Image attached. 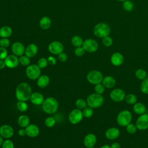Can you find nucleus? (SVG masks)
<instances>
[{
  "label": "nucleus",
  "mask_w": 148,
  "mask_h": 148,
  "mask_svg": "<svg viewBox=\"0 0 148 148\" xmlns=\"http://www.w3.org/2000/svg\"><path fill=\"white\" fill-rule=\"evenodd\" d=\"M32 88L30 85L25 82L19 83L15 90L16 98L18 101H27L30 99L32 94Z\"/></svg>",
  "instance_id": "obj_1"
},
{
  "label": "nucleus",
  "mask_w": 148,
  "mask_h": 148,
  "mask_svg": "<svg viewBox=\"0 0 148 148\" xmlns=\"http://www.w3.org/2000/svg\"><path fill=\"white\" fill-rule=\"evenodd\" d=\"M59 104L58 101L54 97H48L45 99L42 104L43 111L47 114H53L56 113L58 109Z\"/></svg>",
  "instance_id": "obj_2"
},
{
  "label": "nucleus",
  "mask_w": 148,
  "mask_h": 148,
  "mask_svg": "<svg viewBox=\"0 0 148 148\" xmlns=\"http://www.w3.org/2000/svg\"><path fill=\"white\" fill-rule=\"evenodd\" d=\"M87 106L92 108L95 109L101 106L104 102V98L102 94L97 93H92L90 94L86 99Z\"/></svg>",
  "instance_id": "obj_3"
},
{
  "label": "nucleus",
  "mask_w": 148,
  "mask_h": 148,
  "mask_svg": "<svg viewBox=\"0 0 148 148\" xmlns=\"http://www.w3.org/2000/svg\"><path fill=\"white\" fill-rule=\"evenodd\" d=\"M93 32L95 36L99 38H103L109 35L110 27L106 23H99L95 25Z\"/></svg>",
  "instance_id": "obj_4"
},
{
  "label": "nucleus",
  "mask_w": 148,
  "mask_h": 148,
  "mask_svg": "<svg viewBox=\"0 0 148 148\" xmlns=\"http://www.w3.org/2000/svg\"><path fill=\"white\" fill-rule=\"evenodd\" d=\"M132 120V114L127 110H123L119 113L117 116V123L121 127H126Z\"/></svg>",
  "instance_id": "obj_5"
},
{
  "label": "nucleus",
  "mask_w": 148,
  "mask_h": 148,
  "mask_svg": "<svg viewBox=\"0 0 148 148\" xmlns=\"http://www.w3.org/2000/svg\"><path fill=\"white\" fill-rule=\"evenodd\" d=\"M40 69L37 64H29L26 68L25 75L28 79L33 80H36L40 76Z\"/></svg>",
  "instance_id": "obj_6"
},
{
  "label": "nucleus",
  "mask_w": 148,
  "mask_h": 148,
  "mask_svg": "<svg viewBox=\"0 0 148 148\" xmlns=\"http://www.w3.org/2000/svg\"><path fill=\"white\" fill-rule=\"evenodd\" d=\"M86 78L90 83L95 85L102 83L103 77L102 73L100 71L92 70L87 73Z\"/></svg>",
  "instance_id": "obj_7"
},
{
  "label": "nucleus",
  "mask_w": 148,
  "mask_h": 148,
  "mask_svg": "<svg viewBox=\"0 0 148 148\" xmlns=\"http://www.w3.org/2000/svg\"><path fill=\"white\" fill-rule=\"evenodd\" d=\"M83 115L82 110L77 108L72 110L68 115V120L72 124L79 123L83 119Z\"/></svg>",
  "instance_id": "obj_8"
},
{
  "label": "nucleus",
  "mask_w": 148,
  "mask_h": 148,
  "mask_svg": "<svg viewBox=\"0 0 148 148\" xmlns=\"http://www.w3.org/2000/svg\"><path fill=\"white\" fill-rule=\"evenodd\" d=\"M82 47L88 53L95 52L98 49V43L93 39H87L83 41Z\"/></svg>",
  "instance_id": "obj_9"
},
{
  "label": "nucleus",
  "mask_w": 148,
  "mask_h": 148,
  "mask_svg": "<svg viewBox=\"0 0 148 148\" xmlns=\"http://www.w3.org/2000/svg\"><path fill=\"white\" fill-rule=\"evenodd\" d=\"M124 91L121 88H115L110 93V98L114 102H119L123 101L125 97Z\"/></svg>",
  "instance_id": "obj_10"
},
{
  "label": "nucleus",
  "mask_w": 148,
  "mask_h": 148,
  "mask_svg": "<svg viewBox=\"0 0 148 148\" xmlns=\"http://www.w3.org/2000/svg\"><path fill=\"white\" fill-rule=\"evenodd\" d=\"M135 125L137 129L139 130H145L148 128V114L144 113L138 117Z\"/></svg>",
  "instance_id": "obj_11"
},
{
  "label": "nucleus",
  "mask_w": 148,
  "mask_h": 148,
  "mask_svg": "<svg viewBox=\"0 0 148 148\" xmlns=\"http://www.w3.org/2000/svg\"><path fill=\"white\" fill-rule=\"evenodd\" d=\"M14 135V129L8 124H3L0 127V135L6 139L11 138Z\"/></svg>",
  "instance_id": "obj_12"
},
{
  "label": "nucleus",
  "mask_w": 148,
  "mask_h": 148,
  "mask_svg": "<svg viewBox=\"0 0 148 148\" xmlns=\"http://www.w3.org/2000/svg\"><path fill=\"white\" fill-rule=\"evenodd\" d=\"M48 49L51 54L58 55L63 52L64 46L60 42L53 41L49 45Z\"/></svg>",
  "instance_id": "obj_13"
},
{
  "label": "nucleus",
  "mask_w": 148,
  "mask_h": 148,
  "mask_svg": "<svg viewBox=\"0 0 148 148\" xmlns=\"http://www.w3.org/2000/svg\"><path fill=\"white\" fill-rule=\"evenodd\" d=\"M11 50L13 54L17 57H20L25 53V48L22 43L20 42H15L12 44Z\"/></svg>",
  "instance_id": "obj_14"
},
{
  "label": "nucleus",
  "mask_w": 148,
  "mask_h": 148,
  "mask_svg": "<svg viewBox=\"0 0 148 148\" xmlns=\"http://www.w3.org/2000/svg\"><path fill=\"white\" fill-rule=\"evenodd\" d=\"M4 61L6 64V66L10 69L16 68L20 64L18 57L14 54L8 56Z\"/></svg>",
  "instance_id": "obj_15"
},
{
  "label": "nucleus",
  "mask_w": 148,
  "mask_h": 148,
  "mask_svg": "<svg viewBox=\"0 0 148 148\" xmlns=\"http://www.w3.org/2000/svg\"><path fill=\"white\" fill-rule=\"evenodd\" d=\"M26 135L30 138H35L39 134V127L34 124H29L27 127L25 128Z\"/></svg>",
  "instance_id": "obj_16"
},
{
  "label": "nucleus",
  "mask_w": 148,
  "mask_h": 148,
  "mask_svg": "<svg viewBox=\"0 0 148 148\" xmlns=\"http://www.w3.org/2000/svg\"><path fill=\"white\" fill-rule=\"evenodd\" d=\"M97 142V137L96 136L92 133H90L87 134L83 139V143L85 147L87 148H89L91 147H93Z\"/></svg>",
  "instance_id": "obj_17"
},
{
  "label": "nucleus",
  "mask_w": 148,
  "mask_h": 148,
  "mask_svg": "<svg viewBox=\"0 0 148 148\" xmlns=\"http://www.w3.org/2000/svg\"><path fill=\"white\" fill-rule=\"evenodd\" d=\"M29 99L31 103L35 105H42L45 98L43 94L40 92H35L32 93Z\"/></svg>",
  "instance_id": "obj_18"
},
{
  "label": "nucleus",
  "mask_w": 148,
  "mask_h": 148,
  "mask_svg": "<svg viewBox=\"0 0 148 148\" xmlns=\"http://www.w3.org/2000/svg\"><path fill=\"white\" fill-rule=\"evenodd\" d=\"M110 62L114 66H120L124 62V57L121 53L115 52L110 57Z\"/></svg>",
  "instance_id": "obj_19"
},
{
  "label": "nucleus",
  "mask_w": 148,
  "mask_h": 148,
  "mask_svg": "<svg viewBox=\"0 0 148 148\" xmlns=\"http://www.w3.org/2000/svg\"><path fill=\"white\" fill-rule=\"evenodd\" d=\"M120 135V131L116 127L108 128L105 132V136L109 140H114Z\"/></svg>",
  "instance_id": "obj_20"
},
{
  "label": "nucleus",
  "mask_w": 148,
  "mask_h": 148,
  "mask_svg": "<svg viewBox=\"0 0 148 148\" xmlns=\"http://www.w3.org/2000/svg\"><path fill=\"white\" fill-rule=\"evenodd\" d=\"M38 46L34 43H31L28 45L25 50V55L28 57L29 58H32L38 53Z\"/></svg>",
  "instance_id": "obj_21"
},
{
  "label": "nucleus",
  "mask_w": 148,
  "mask_h": 148,
  "mask_svg": "<svg viewBox=\"0 0 148 148\" xmlns=\"http://www.w3.org/2000/svg\"><path fill=\"white\" fill-rule=\"evenodd\" d=\"M50 83V78L47 75H40L38 79L36 84L37 86L40 88H45Z\"/></svg>",
  "instance_id": "obj_22"
},
{
  "label": "nucleus",
  "mask_w": 148,
  "mask_h": 148,
  "mask_svg": "<svg viewBox=\"0 0 148 148\" xmlns=\"http://www.w3.org/2000/svg\"><path fill=\"white\" fill-rule=\"evenodd\" d=\"M115 79L111 76H106L103 78L102 84L105 88H113L116 84Z\"/></svg>",
  "instance_id": "obj_23"
},
{
  "label": "nucleus",
  "mask_w": 148,
  "mask_h": 148,
  "mask_svg": "<svg viewBox=\"0 0 148 148\" xmlns=\"http://www.w3.org/2000/svg\"><path fill=\"white\" fill-rule=\"evenodd\" d=\"M134 112L138 115H141L146 113V108L145 105L141 102H136L133 106Z\"/></svg>",
  "instance_id": "obj_24"
},
{
  "label": "nucleus",
  "mask_w": 148,
  "mask_h": 148,
  "mask_svg": "<svg viewBox=\"0 0 148 148\" xmlns=\"http://www.w3.org/2000/svg\"><path fill=\"white\" fill-rule=\"evenodd\" d=\"M30 123V119L29 117L25 114L20 115L17 119V123L18 125L21 128H25Z\"/></svg>",
  "instance_id": "obj_25"
},
{
  "label": "nucleus",
  "mask_w": 148,
  "mask_h": 148,
  "mask_svg": "<svg viewBox=\"0 0 148 148\" xmlns=\"http://www.w3.org/2000/svg\"><path fill=\"white\" fill-rule=\"evenodd\" d=\"M51 24V21L49 17L44 16L42 17L39 21V26L43 29H49Z\"/></svg>",
  "instance_id": "obj_26"
},
{
  "label": "nucleus",
  "mask_w": 148,
  "mask_h": 148,
  "mask_svg": "<svg viewBox=\"0 0 148 148\" xmlns=\"http://www.w3.org/2000/svg\"><path fill=\"white\" fill-rule=\"evenodd\" d=\"M12 34V29L8 25H5L0 28V36L1 38H9Z\"/></svg>",
  "instance_id": "obj_27"
},
{
  "label": "nucleus",
  "mask_w": 148,
  "mask_h": 148,
  "mask_svg": "<svg viewBox=\"0 0 148 148\" xmlns=\"http://www.w3.org/2000/svg\"><path fill=\"white\" fill-rule=\"evenodd\" d=\"M72 44L76 47L82 46L83 40L82 38L79 35H75L71 39Z\"/></svg>",
  "instance_id": "obj_28"
},
{
  "label": "nucleus",
  "mask_w": 148,
  "mask_h": 148,
  "mask_svg": "<svg viewBox=\"0 0 148 148\" xmlns=\"http://www.w3.org/2000/svg\"><path fill=\"white\" fill-rule=\"evenodd\" d=\"M75 106L76 108L80 110H83L87 106V101L83 98H79L75 102Z\"/></svg>",
  "instance_id": "obj_29"
},
{
  "label": "nucleus",
  "mask_w": 148,
  "mask_h": 148,
  "mask_svg": "<svg viewBox=\"0 0 148 148\" xmlns=\"http://www.w3.org/2000/svg\"><path fill=\"white\" fill-rule=\"evenodd\" d=\"M16 108L20 112H24L27 110L28 106L25 101H18L16 103Z\"/></svg>",
  "instance_id": "obj_30"
},
{
  "label": "nucleus",
  "mask_w": 148,
  "mask_h": 148,
  "mask_svg": "<svg viewBox=\"0 0 148 148\" xmlns=\"http://www.w3.org/2000/svg\"><path fill=\"white\" fill-rule=\"evenodd\" d=\"M124 99L128 104L134 105L136 102L137 97L134 94H128L125 95Z\"/></svg>",
  "instance_id": "obj_31"
},
{
  "label": "nucleus",
  "mask_w": 148,
  "mask_h": 148,
  "mask_svg": "<svg viewBox=\"0 0 148 148\" xmlns=\"http://www.w3.org/2000/svg\"><path fill=\"white\" fill-rule=\"evenodd\" d=\"M135 76L139 80H143L147 77V74L145 70H144L143 69L140 68L136 71Z\"/></svg>",
  "instance_id": "obj_32"
},
{
  "label": "nucleus",
  "mask_w": 148,
  "mask_h": 148,
  "mask_svg": "<svg viewBox=\"0 0 148 148\" xmlns=\"http://www.w3.org/2000/svg\"><path fill=\"white\" fill-rule=\"evenodd\" d=\"M134 7V5L133 2L130 0H126L123 3V8L125 11L131 12L133 10Z\"/></svg>",
  "instance_id": "obj_33"
},
{
  "label": "nucleus",
  "mask_w": 148,
  "mask_h": 148,
  "mask_svg": "<svg viewBox=\"0 0 148 148\" xmlns=\"http://www.w3.org/2000/svg\"><path fill=\"white\" fill-rule=\"evenodd\" d=\"M140 89L143 93L148 94V77L142 80L140 84Z\"/></svg>",
  "instance_id": "obj_34"
},
{
  "label": "nucleus",
  "mask_w": 148,
  "mask_h": 148,
  "mask_svg": "<svg viewBox=\"0 0 148 148\" xmlns=\"http://www.w3.org/2000/svg\"><path fill=\"white\" fill-rule=\"evenodd\" d=\"M19 60V63L22 65L23 66H28L30 64V58L27 57L25 55H23L18 58Z\"/></svg>",
  "instance_id": "obj_35"
},
{
  "label": "nucleus",
  "mask_w": 148,
  "mask_h": 148,
  "mask_svg": "<svg viewBox=\"0 0 148 148\" xmlns=\"http://www.w3.org/2000/svg\"><path fill=\"white\" fill-rule=\"evenodd\" d=\"M82 113H83V117L86 118H90L92 117L93 115V113H94L93 109L89 106H87L84 109H83Z\"/></svg>",
  "instance_id": "obj_36"
},
{
  "label": "nucleus",
  "mask_w": 148,
  "mask_h": 148,
  "mask_svg": "<svg viewBox=\"0 0 148 148\" xmlns=\"http://www.w3.org/2000/svg\"><path fill=\"white\" fill-rule=\"evenodd\" d=\"M56 120L53 117H47L45 120V124L48 128H51L56 124Z\"/></svg>",
  "instance_id": "obj_37"
},
{
  "label": "nucleus",
  "mask_w": 148,
  "mask_h": 148,
  "mask_svg": "<svg viewBox=\"0 0 148 148\" xmlns=\"http://www.w3.org/2000/svg\"><path fill=\"white\" fill-rule=\"evenodd\" d=\"M48 64H49V63H48L47 58H46L44 57H42V58H39L37 62V65L40 69L45 68L48 65Z\"/></svg>",
  "instance_id": "obj_38"
},
{
  "label": "nucleus",
  "mask_w": 148,
  "mask_h": 148,
  "mask_svg": "<svg viewBox=\"0 0 148 148\" xmlns=\"http://www.w3.org/2000/svg\"><path fill=\"white\" fill-rule=\"evenodd\" d=\"M102 43L105 47H110L113 44V39L109 36H106L102 38Z\"/></svg>",
  "instance_id": "obj_39"
},
{
  "label": "nucleus",
  "mask_w": 148,
  "mask_h": 148,
  "mask_svg": "<svg viewBox=\"0 0 148 148\" xmlns=\"http://www.w3.org/2000/svg\"><path fill=\"white\" fill-rule=\"evenodd\" d=\"M137 128L135 124H132V123H130L126 126V131L128 133L130 134H135L136 132Z\"/></svg>",
  "instance_id": "obj_40"
},
{
  "label": "nucleus",
  "mask_w": 148,
  "mask_h": 148,
  "mask_svg": "<svg viewBox=\"0 0 148 148\" xmlns=\"http://www.w3.org/2000/svg\"><path fill=\"white\" fill-rule=\"evenodd\" d=\"M105 87L101 83L95 84L94 87L95 92L99 94H102L105 91Z\"/></svg>",
  "instance_id": "obj_41"
},
{
  "label": "nucleus",
  "mask_w": 148,
  "mask_h": 148,
  "mask_svg": "<svg viewBox=\"0 0 148 148\" xmlns=\"http://www.w3.org/2000/svg\"><path fill=\"white\" fill-rule=\"evenodd\" d=\"M1 147L2 148H14V145L11 140L7 139L3 141Z\"/></svg>",
  "instance_id": "obj_42"
},
{
  "label": "nucleus",
  "mask_w": 148,
  "mask_h": 148,
  "mask_svg": "<svg viewBox=\"0 0 148 148\" xmlns=\"http://www.w3.org/2000/svg\"><path fill=\"white\" fill-rule=\"evenodd\" d=\"M85 52H86V51L84 50L83 47L82 46H80V47H76L74 53H75V56L77 57H82L84 54Z\"/></svg>",
  "instance_id": "obj_43"
},
{
  "label": "nucleus",
  "mask_w": 148,
  "mask_h": 148,
  "mask_svg": "<svg viewBox=\"0 0 148 148\" xmlns=\"http://www.w3.org/2000/svg\"><path fill=\"white\" fill-rule=\"evenodd\" d=\"M10 40L7 38H2L0 39V47L7 48L10 45Z\"/></svg>",
  "instance_id": "obj_44"
},
{
  "label": "nucleus",
  "mask_w": 148,
  "mask_h": 148,
  "mask_svg": "<svg viewBox=\"0 0 148 148\" xmlns=\"http://www.w3.org/2000/svg\"><path fill=\"white\" fill-rule=\"evenodd\" d=\"M8 56V51L6 48L0 47V60H4Z\"/></svg>",
  "instance_id": "obj_45"
},
{
  "label": "nucleus",
  "mask_w": 148,
  "mask_h": 148,
  "mask_svg": "<svg viewBox=\"0 0 148 148\" xmlns=\"http://www.w3.org/2000/svg\"><path fill=\"white\" fill-rule=\"evenodd\" d=\"M67 58H68V56L65 53L62 52L59 54H58V59L61 62H65L67 60Z\"/></svg>",
  "instance_id": "obj_46"
},
{
  "label": "nucleus",
  "mask_w": 148,
  "mask_h": 148,
  "mask_svg": "<svg viewBox=\"0 0 148 148\" xmlns=\"http://www.w3.org/2000/svg\"><path fill=\"white\" fill-rule=\"evenodd\" d=\"M47 61H48L49 64H50L51 65H54L57 62L56 59L53 56H49L47 58Z\"/></svg>",
  "instance_id": "obj_47"
},
{
  "label": "nucleus",
  "mask_w": 148,
  "mask_h": 148,
  "mask_svg": "<svg viewBox=\"0 0 148 148\" xmlns=\"http://www.w3.org/2000/svg\"><path fill=\"white\" fill-rule=\"evenodd\" d=\"M18 134L20 136H24L25 135H26V132H25V128H20L18 131Z\"/></svg>",
  "instance_id": "obj_48"
},
{
  "label": "nucleus",
  "mask_w": 148,
  "mask_h": 148,
  "mask_svg": "<svg viewBox=\"0 0 148 148\" xmlns=\"http://www.w3.org/2000/svg\"><path fill=\"white\" fill-rule=\"evenodd\" d=\"M110 147L111 148H121V146L119 143L115 142L111 144Z\"/></svg>",
  "instance_id": "obj_49"
},
{
  "label": "nucleus",
  "mask_w": 148,
  "mask_h": 148,
  "mask_svg": "<svg viewBox=\"0 0 148 148\" xmlns=\"http://www.w3.org/2000/svg\"><path fill=\"white\" fill-rule=\"evenodd\" d=\"M6 67V64L4 60H0V69H3Z\"/></svg>",
  "instance_id": "obj_50"
},
{
  "label": "nucleus",
  "mask_w": 148,
  "mask_h": 148,
  "mask_svg": "<svg viewBox=\"0 0 148 148\" xmlns=\"http://www.w3.org/2000/svg\"><path fill=\"white\" fill-rule=\"evenodd\" d=\"M3 138L0 135V147L2 146V144H3Z\"/></svg>",
  "instance_id": "obj_51"
},
{
  "label": "nucleus",
  "mask_w": 148,
  "mask_h": 148,
  "mask_svg": "<svg viewBox=\"0 0 148 148\" xmlns=\"http://www.w3.org/2000/svg\"><path fill=\"white\" fill-rule=\"evenodd\" d=\"M100 148H111L110 146L108 145H104L103 146H102Z\"/></svg>",
  "instance_id": "obj_52"
},
{
  "label": "nucleus",
  "mask_w": 148,
  "mask_h": 148,
  "mask_svg": "<svg viewBox=\"0 0 148 148\" xmlns=\"http://www.w3.org/2000/svg\"><path fill=\"white\" fill-rule=\"evenodd\" d=\"M116 1H119V2H124V1H126V0H116Z\"/></svg>",
  "instance_id": "obj_53"
},
{
  "label": "nucleus",
  "mask_w": 148,
  "mask_h": 148,
  "mask_svg": "<svg viewBox=\"0 0 148 148\" xmlns=\"http://www.w3.org/2000/svg\"><path fill=\"white\" fill-rule=\"evenodd\" d=\"M89 148H95V147H94L93 146V147H89Z\"/></svg>",
  "instance_id": "obj_54"
}]
</instances>
